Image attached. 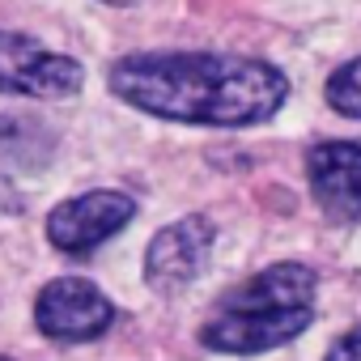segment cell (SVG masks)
<instances>
[{"instance_id":"cell-1","label":"cell","mask_w":361,"mask_h":361,"mask_svg":"<svg viewBox=\"0 0 361 361\" xmlns=\"http://www.w3.org/2000/svg\"><path fill=\"white\" fill-rule=\"evenodd\" d=\"M111 90L128 106L209 128H247L272 119L289 94L281 68L230 51H136L111 64Z\"/></svg>"},{"instance_id":"cell-2","label":"cell","mask_w":361,"mask_h":361,"mask_svg":"<svg viewBox=\"0 0 361 361\" xmlns=\"http://www.w3.org/2000/svg\"><path fill=\"white\" fill-rule=\"evenodd\" d=\"M314 319V272L306 264H272L230 289L200 340L217 353H268L302 336Z\"/></svg>"},{"instance_id":"cell-3","label":"cell","mask_w":361,"mask_h":361,"mask_svg":"<svg viewBox=\"0 0 361 361\" xmlns=\"http://www.w3.org/2000/svg\"><path fill=\"white\" fill-rule=\"evenodd\" d=\"M81 85H85V68L73 56H60L30 35L0 30V94L73 98Z\"/></svg>"},{"instance_id":"cell-4","label":"cell","mask_w":361,"mask_h":361,"mask_svg":"<svg viewBox=\"0 0 361 361\" xmlns=\"http://www.w3.org/2000/svg\"><path fill=\"white\" fill-rule=\"evenodd\" d=\"M35 323L51 340L81 344V340H98L115 323V306L98 285L81 276H56L35 298Z\"/></svg>"},{"instance_id":"cell-5","label":"cell","mask_w":361,"mask_h":361,"mask_svg":"<svg viewBox=\"0 0 361 361\" xmlns=\"http://www.w3.org/2000/svg\"><path fill=\"white\" fill-rule=\"evenodd\" d=\"M136 217V200L128 192H85L51 209L47 217V243L64 255H90L106 238H115Z\"/></svg>"},{"instance_id":"cell-6","label":"cell","mask_w":361,"mask_h":361,"mask_svg":"<svg viewBox=\"0 0 361 361\" xmlns=\"http://www.w3.org/2000/svg\"><path fill=\"white\" fill-rule=\"evenodd\" d=\"M213 238H217V226L204 213H192L183 221L157 230L149 251H145V281H149V289L178 293L183 285H192L204 272V264H209Z\"/></svg>"},{"instance_id":"cell-7","label":"cell","mask_w":361,"mask_h":361,"mask_svg":"<svg viewBox=\"0 0 361 361\" xmlns=\"http://www.w3.org/2000/svg\"><path fill=\"white\" fill-rule=\"evenodd\" d=\"M306 178L314 204L331 221L361 217V145L353 140H323L306 153Z\"/></svg>"},{"instance_id":"cell-8","label":"cell","mask_w":361,"mask_h":361,"mask_svg":"<svg viewBox=\"0 0 361 361\" xmlns=\"http://www.w3.org/2000/svg\"><path fill=\"white\" fill-rule=\"evenodd\" d=\"M327 102H331V111H340V115H348V119H361V56L331 73V81H327Z\"/></svg>"},{"instance_id":"cell-9","label":"cell","mask_w":361,"mask_h":361,"mask_svg":"<svg viewBox=\"0 0 361 361\" xmlns=\"http://www.w3.org/2000/svg\"><path fill=\"white\" fill-rule=\"evenodd\" d=\"M323 361H361V327H357V331H348L344 340H336V344H331V353H327Z\"/></svg>"},{"instance_id":"cell-10","label":"cell","mask_w":361,"mask_h":361,"mask_svg":"<svg viewBox=\"0 0 361 361\" xmlns=\"http://www.w3.org/2000/svg\"><path fill=\"white\" fill-rule=\"evenodd\" d=\"M26 204H22V196L5 183V178H0V217H5V213H22Z\"/></svg>"},{"instance_id":"cell-11","label":"cell","mask_w":361,"mask_h":361,"mask_svg":"<svg viewBox=\"0 0 361 361\" xmlns=\"http://www.w3.org/2000/svg\"><path fill=\"white\" fill-rule=\"evenodd\" d=\"M106 5H136V0H106Z\"/></svg>"},{"instance_id":"cell-12","label":"cell","mask_w":361,"mask_h":361,"mask_svg":"<svg viewBox=\"0 0 361 361\" xmlns=\"http://www.w3.org/2000/svg\"><path fill=\"white\" fill-rule=\"evenodd\" d=\"M0 361H13V357H0Z\"/></svg>"}]
</instances>
